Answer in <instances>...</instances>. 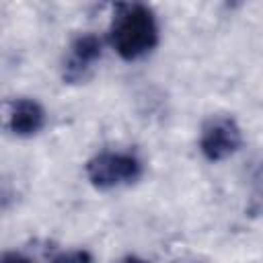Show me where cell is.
I'll return each mask as SVG.
<instances>
[{
	"instance_id": "3",
	"label": "cell",
	"mask_w": 263,
	"mask_h": 263,
	"mask_svg": "<svg viewBox=\"0 0 263 263\" xmlns=\"http://www.w3.org/2000/svg\"><path fill=\"white\" fill-rule=\"evenodd\" d=\"M242 146V129L230 115H212L203 121L199 134V150L205 160L220 162Z\"/></svg>"
},
{
	"instance_id": "5",
	"label": "cell",
	"mask_w": 263,
	"mask_h": 263,
	"mask_svg": "<svg viewBox=\"0 0 263 263\" xmlns=\"http://www.w3.org/2000/svg\"><path fill=\"white\" fill-rule=\"evenodd\" d=\"M45 109L35 99L18 97L4 103V125L16 138L37 136L45 127Z\"/></svg>"
},
{
	"instance_id": "1",
	"label": "cell",
	"mask_w": 263,
	"mask_h": 263,
	"mask_svg": "<svg viewBox=\"0 0 263 263\" xmlns=\"http://www.w3.org/2000/svg\"><path fill=\"white\" fill-rule=\"evenodd\" d=\"M158 21L144 0H119L109 25V43L125 62L148 55L158 45Z\"/></svg>"
},
{
	"instance_id": "2",
	"label": "cell",
	"mask_w": 263,
	"mask_h": 263,
	"mask_svg": "<svg viewBox=\"0 0 263 263\" xmlns=\"http://www.w3.org/2000/svg\"><path fill=\"white\" fill-rule=\"evenodd\" d=\"M144 173L142 158L132 150H103L86 162V177L97 189L136 183Z\"/></svg>"
},
{
	"instance_id": "4",
	"label": "cell",
	"mask_w": 263,
	"mask_h": 263,
	"mask_svg": "<svg viewBox=\"0 0 263 263\" xmlns=\"http://www.w3.org/2000/svg\"><path fill=\"white\" fill-rule=\"evenodd\" d=\"M103 55V41L95 33H82L72 39L62 60V80L66 84H78L88 78L95 64Z\"/></svg>"
}]
</instances>
